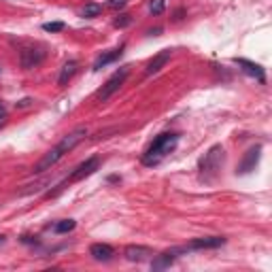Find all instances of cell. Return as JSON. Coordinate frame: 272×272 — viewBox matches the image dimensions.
<instances>
[{"label":"cell","mask_w":272,"mask_h":272,"mask_svg":"<svg viewBox=\"0 0 272 272\" xmlns=\"http://www.w3.org/2000/svg\"><path fill=\"white\" fill-rule=\"evenodd\" d=\"M177 143H179V134H159L147 149V153L143 155V164L145 166L159 164L168 153H173L177 149Z\"/></svg>","instance_id":"6da1fadb"},{"label":"cell","mask_w":272,"mask_h":272,"mask_svg":"<svg viewBox=\"0 0 272 272\" xmlns=\"http://www.w3.org/2000/svg\"><path fill=\"white\" fill-rule=\"evenodd\" d=\"M224 159H226L224 147H221V145L210 147L208 153L200 159V177H202L204 181H213L219 175L221 166H224Z\"/></svg>","instance_id":"7a4b0ae2"},{"label":"cell","mask_w":272,"mask_h":272,"mask_svg":"<svg viewBox=\"0 0 272 272\" xmlns=\"http://www.w3.org/2000/svg\"><path fill=\"white\" fill-rule=\"evenodd\" d=\"M128 73H130V68L128 66H124V68H119L117 70V73L113 75V77H111L108 79V81L102 85V87H100L98 89V92H96V100H100V102H106V100L111 98V96H113L115 92H117V89L119 87H122L124 85V81H126V77H128Z\"/></svg>","instance_id":"3957f363"},{"label":"cell","mask_w":272,"mask_h":272,"mask_svg":"<svg viewBox=\"0 0 272 272\" xmlns=\"http://www.w3.org/2000/svg\"><path fill=\"white\" fill-rule=\"evenodd\" d=\"M98 166H100V159H98V157H89V159H85V162H83V164H79L75 173L68 177L66 183H75V181H81V179H85V177H89V175H94L96 170H98Z\"/></svg>","instance_id":"277c9868"},{"label":"cell","mask_w":272,"mask_h":272,"mask_svg":"<svg viewBox=\"0 0 272 272\" xmlns=\"http://www.w3.org/2000/svg\"><path fill=\"white\" fill-rule=\"evenodd\" d=\"M85 136H87V128H85V126H79V128H75L70 134H66L62 140H60V145H58V147L62 149L64 153H68V151H70V149H75Z\"/></svg>","instance_id":"5b68a950"},{"label":"cell","mask_w":272,"mask_h":272,"mask_svg":"<svg viewBox=\"0 0 272 272\" xmlns=\"http://www.w3.org/2000/svg\"><path fill=\"white\" fill-rule=\"evenodd\" d=\"M64 155V151L60 149V147H53V149H49L47 153L38 159L36 166H34V173H45V170H49L51 166H56L60 162V157Z\"/></svg>","instance_id":"8992f818"},{"label":"cell","mask_w":272,"mask_h":272,"mask_svg":"<svg viewBox=\"0 0 272 272\" xmlns=\"http://www.w3.org/2000/svg\"><path fill=\"white\" fill-rule=\"evenodd\" d=\"M221 245H226V238L224 236H206V238H196L194 243H189L183 249L185 251H191V249H217Z\"/></svg>","instance_id":"52a82bcc"},{"label":"cell","mask_w":272,"mask_h":272,"mask_svg":"<svg viewBox=\"0 0 272 272\" xmlns=\"http://www.w3.org/2000/svg\"><path fill=\"white\" fill-rule=\"evenodd\" d=\"M124 255H126L128 261H145L153 255V251H151L149 247H143V245H130V247H126Z\"/></svg>","instance_id":"ba28073f"},{"label":"cell","mask_w":272,"mask_h":272,"mask_svg":"<svg viewBox=\"0 0 272 272\" xmlns=\"http://www.w3.org/2000/svg\"><path fill=\"white\" fill-rule=\"evenodd\" d=\"M45 58V51L41 49H34V47H26L22 51V66L24 68H34L36 64H41Z\"/></svg>","instance_id":"9c48e42d"},{"label":"cell","mask_w":272,"mask_h":272,"mask_svg":"<svg viewBox=\"0 0 272 272\" xmlns=\"http://www.w3.org/2000/svg\"><path fill=\"white\" fill-rule=\"evenodd\" d=\"M259 151H261V147H253V149L247 151V155H245L243 162H240V168H238L240 175H247V173H251V170H255L257 162H259Z\"/></svg>","instance_id":"30bf717a"},{"label":"cell","mask_w":272,"mask_h":272,"mask_svg":"<svg viewBox=\"0 0 272 272\" xmlns=\"http://www.w3.org/2000/svg\"><path fill=\"white\" fill-rule=\"evenodd\" d=\"M170 60V49H164V51H159L151 62L147 64V68H145V75L147 77H151V75H155V73H159L164 66H166V62Z\"/></svg>","instance_id":"8fae6325"},{"label":"cell","mask_w":272,"mask_h":272,"mask_svg":"<svg viewBox=\"0 0 272 272\" xmlns=\"http://www.w3.org/2000/svg\"><path fill=\"white\" fill-rule=\"evenodd\" d=\"M89 255H92L96 261H108V259H113L115 255V251L111 245H104V243H96L89 247Z\"/></svg>","instance_id":"7c38bea8"},{"label":"cell","mask_w":272,"mask_h":272,"mask_svg":"<svg viewBox=\"0 0 272 272\" xmlns=\"http://www.w3.org/2000/svg\"><path fill=\"white\" fill-rule=\"evenodd\" d=\"M177 253H181V249H173V251H164V253H159L153 257V261H151V268L153 270H162V268H168L170 264L175 261Z\"/></svg>","instance_id":"4fadbf2b"},{"label":"cell","mask_w":272,"mask_h":272,"mask_svg":"<svg viewBox=\"0 0 272 272\" xmlns=\"http://www.w3.org/2000/svg\"><path fill=\"white\" fill-rule=\"evenodd\" d=\"M234 62H236L238 66H243L245 73H247V75H251V77H255L257 81H261V83L266 81L264 70H261V66H259V64H255V62H249V60H243V58H236Z\"/></svg>","instance_id":"5bb4252c"},{"label":"cell","mask_w":272,"mask_h":272,"mask_svg":"<svg viewBox=\"0 0 272 272\" xmlns=\"http://www.w3.org/2000/svg\"><path fill=\"white\" fill-rule=\"evenodd\" d=\"M77 68H79V64L75 62V60H70V62H66L64 66H62V73H60V79H58V85L60 87H66L68 85V81L75 77V73H77Z\"/></svg>","instance_id":"9a60e30c"},{"label":"cell","mask_w":272,"mask_h":272,"mask_svg":"<svg viewBox=\"0 0 272 272\" xmlns=\"http://www.w3.org/2000/svg\"><path fill=\"white\" fill-rule=\"evenodd\" d=\"M119 56H122V47H119V49H113L111 53H102V56H100L96 62H94V70H100L102 66H106V64H111V62H115Z\"/></svg>","instance_id":"2e32d148"},{"label":"cell","mask_w":272,"mask_h":272,"mask_svg":"<svg viewBox=\"0 0 272 272\" xmlns=\"http://www.w3.org/2000/svg\"><path fill=\"white\" fill-rule=\"evenodd\" d=\"M75 226H77L75 219H64V221H60V224H56V232L58 234H66V232H73Z\"/></svg>","instance_id":"e0dca14e"},{"label":"cell","mask_w":272,"mask_h":272,"mask_svg":"<svg viewBox=\"0 0 272 272\" xmlns=\"http://www.w3.org/2000/svg\"><path fill=\"white\" fill-rule=\"evenodd\" d=\"M100 13H102V7L96 5V3H92V5H85V9H83V17H87V19L98 17Z\"/></svg>","instance_id":"ac0fdd59"},{"label":"cell","mask_w":272,"mask_h":272,"mask_svg":"<svg viewBox=\"0 0 272 272\" xmlns=\"http://www.w3.org/2000/svg\"><path fill=\"white\" fill-rule=\"evenodd\" d=\"M166 7V0H149V11L153 15H162Z\"/></svg>","instance_id":"d6986e66"},{"label":"cell","mask_w":272,"mask_h":272,"mask_svg":"<svg viewBox=\"0 0 272 272\" xmlns=\"http://www.w3.org/2000/svg\"><path fill=\"white\" fill-rule=\"evenodd\" d=\"M43 30L45 32H62L64 24L62 22H49V24H43Z\"/></svg>","instance_id":"ffe728a7"},{"label":"cell","mask_w":272,"mask_h":272,"mask_svg":"<svg viewBox=\"0 0 272 272\" xmlns=\"http://www.w3.org/2000/svg\"><path fill=\"white\" fill-rule=\"evenodd\" d=\"M130 24V15H119L117 19H115V26L117 28H126Z\"/></svg>","instance_id":"44dd1931"},{"label":"cell","mask_w":272,"mask_h":272,"mask_svg":"<svg viewBox=\"0 0 272 272\" xmlns=\"http://www.w3.org/2000/svg\"><path fill=\"white\" fill-rule=\"evenodd\" d=\"M126 3L128 0H108V7L111 9H122V7H126Z\"/></svg>","instance_id":"7402d4cb"},{"label":"cell","mask_w":272,"mask_h":272,"mask_svg":"<svg viewBox=\"0 0 272 272\" xmlns=\"http://www.w3.org/2000/svg\"><path fill=\"white\" fill-rule=\"evenodd\" d=\"M5 115H7V108H5V104L0 102V126L5 124Z\"/></svg>","instance_id":"603a6c76"},{"label":"cell","mask_w":272,"mask_h":272,"mask_svg":"<svg viewBox=\"0 0 272 272\" xmlns=\"http://www.w3.org/2000/svg\"><path fill=\"white\" fill-rule=\"evenodd\" d=\"M30 102H32V100H30V98H24V100H22V102H17V106H28Z\"/></svg>","instance_id":"cb8c5ba5"},{"label":"cell","mask_w":272,"mask_h":272,"mask_svg":"<svg viewBox=\"0 0 272 272\" xmlns=\"http://www.w3.org/2000/svg\"><path fill=\"white\" fill-rule=\"evenodd\" d=\"M3 240H5V236H0V243H3Z\"/></svg>","instance_id":"d4e9b609"}]
</instances>
